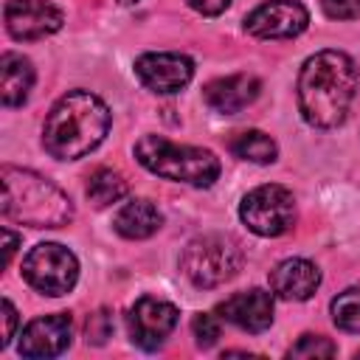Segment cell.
<instances>
[{
  "label": "cell",
  "mask_w": 360,
  "mask_h": 360,
  "mask_svg": "<svg viewBox=\"0 0 360 360\" xmlns=\"http://www.w3.org/2000/svg\"><path fill=\"white\" fill-rule=\"evenodd\" d=\"M107 129V104L87 90H70L51 107L42 127V143L45 152L59 160H79L104 141Z\"/></svg>",
  "instance_id": "cell-2"
},
{
  "label": "cell",
  "mask_w": 360,
  "mask_h": 360,
  "mask_svg": "<svg viewBox=\"0 0 360 360\" xmlns=\"http://www.w3.org/2000/svg\"><path fill=\"white\" fill-rule=\"evenodd\" d=\"M191 332H194V338H197V346L208 349V346H214L217 338H219V321H217L214 315L200 312V315H194V321H191Z\"/></svg>",
  "instance_id": "cell-22"
},
{
  "label": "cell",
  "mask_w": 360,
  "mask_h": 360,
  "mask_svg": "<svg viewBox=\"0 0 360 360\" xmlns=\"http://www.w3.org/2000/svg\"><path fill=\"white\" fill-rule=\"evenodd\" d=\"M118 3H135V0H118Z\"/></svg>",
  "instance_id": "cell-28"
},
{
  "label": "cell",
  "mask_w": 360,
  "mask_h": 360,
  "mask_svg": "<svg viewBox=\"0 0 360 360\" xmlns=\"http://www.w3.org/2000/svg\"><path fill=\"white\" fill-rule=\"evenodd\" d=\"M6 28L20 42L42 39L62 28L65 17L51 0H8L3 8Z\"/></svg>",
  "instance_id": "cell-10"
},
{
  "label": "cell",
  "mask_w": 360,
  "mask_h": 360,
  "mask_svg": "<svg viewBox=\"0 0 360 360\" xmlns=\"http://www.w3.org/2000/svg\"><path fill=\"white\" fill-rule=\"evenodd\" d=\"M70 315L56 312V315H45L31 321L22 329L20 338V354L22 357H56L70 346Z\"/></svg>",
  "instance_id": "cell-12"
},
{
  "label": "cell",
  "mask_w": 360,
  "mask_h": 360,
  "mask_svg": "<svg viewBox=\"0 0 360 360\" xmlns=\"http://www.w3.org/2000/svg\"><path fill=\"white\" fill-rule=\"evenodd\" d=\"M177 307L169 304V301H160V298H152V295H143L132 304L129 315H127V323H129V335L132 340L141 346V349H158L169 335L172 329L177 326Z\"/></svg>",
  "instance_id": "cell-9"
},
{
  "label": "cell",
  "mask_w": 360,
  "mask_h": 360,
  "mask_svg": "<svg viewBox=\"0 0 360 360\" xmlns=\"http://www.w3.org/2000/svg\"><path fill=\"white\" fill-rule=\"evenodd\" d=\"M262 84L256 76L250 73H233V76H222V79H214L202 87V98L205 104L214 110V112H222V115H233L239 110H245L248 104L256 101Z\"/></svg>",
  "instance_id": "cell-14"
},
{
  "label": "cell",
  "mask_w": 360,
  "mask_h": 360,
  "mask_svg": "<svg viewBox=\"0 0 360 360\" xmlns=\"http://www.w3.org/2000/svg\"><path fill=\"white\" fill-rule=\"evenodd\" d=\"M321 284V270L307 259H284L270 270V290L287 301H307Z\"/></svg>",
  "instance_id": "cell-15"
},
{
  "label": "cell",
  "mask_w": 360,
  "mask_h": 360,
  "mask_svg": "<svg viewBox=\"0 0 360 360\" xmlns=\"http://www.w3.org/2000/svg\"><path fill=\"white\" fill-rule=\"evenodd\" d=\"M135 76L152 93H180L194 76V62L183 53H143L135 59Z\"/></svg>",
  "instance_id": "cell-11"
},
{
  "label": "cell",
  "mask_w": 360,
  "mask_h": 360,
  "mask_svg": "<svg viewBox=\"0 0 360 360\" xmlns=\"http://www.w3.org/2000/svg\"><path fill=\"white\" fill-rule=\"evenodd\" d=\"M22 278L42 295H65L79 278V262L65 245L39 242L22 259Z\"/></svg>",
  "instance_id": "cell-6"
},
{
  "label": "cell",
  "mask_w": 360,
  "mask_h": 360,
  "mask_svg": "<svg viewBox=\"0 0 360 360\" xmlns=\"http://www.w3.org/2000/svg\"><path fill=\"white\" fill-rule=\"evenodd\" d=\"M307 22L309 14L298 0H270L248 14L245 28L259 39H290L298 37Z\"/></svg>",
  "instance_id": "cell-8"
},
{
  "label": "cell",
  "mask_w": 360,
  "mask_h": 360,
  "mask_svg": "<svg viewBox=\"0 0 360 360\" xmlns=\"http://www.w3.org/2000/svg\"><path fill=\"white\" fill-rule=\"evenodd\" d=\"M217 315L245 332H264L273 323V295L259 287L236 292L217 307Z\"/></svg>",
  "instance_id": "cell-13"
},
{
  "label": "cell",
  "mask_w": 360,
  "mask_h": 360,
  "mask_svg": "<svg viewBox=\"0 0 360 360\" xmlns=\"http://www.w3.org/2000/svg\"><path fill=\"white\" fill-rule=\"evenodd\" d=\"M338 352V346L329 340V338H323V335H304L295 346H290V357H332Z\"/></svg>",
  "instance_id": "cell-21"
},
{
  "label": "cell",
  "mask_w": 360,
  "mask_h": 360,
  "mask_svg": "<svg viewBox=\"0 0 360 360\" xmlns=\"http://www.w3.org/2000/svg\"><path fill=\"white\" fill-rule=\"evenodd\" d=\"M110 335H112V318H110L107 309H98L96 315L87 318V343L101 346Z\"/></svg>",
  "instance_id": "cell-23"
},
{
  "label": "cell",
  "mask_w": 360,
  "mask_h": 360,
  "mask_svg": "<svg viewBox=\"0 0 360 360\" xmlns=\"http://www.w3.org/2000/svg\"><path fill=\"white\" fill-rule=\"evenodd\" d=\"M14 326H17V309L8 298H3V338H0V346H8L11 338H14Z\"/></svg>",
  "instance_id": "cell-25"
},
{
  "label": "cell",
  "mask_w": 360,
  "mask_h": 360,
  "mask_svg": "<svg viewBox=\"0 0 360 360\" xmlns=\"http://www.w3.org/2000/svg\"><path fill=\"white\" fill-rule=\"evenodd\" d=\"M0 180H3L0 211L6 219L28 228H62L73 219L70 197L42 174L17 166H3Z\"/></svg>",
  "instance_id": "cell-3"
},
{
  "label": "cell",
  "mask_w": 360,
  "mask_h": 360,
  "mask_svg": "<svg viewBox=\"0 0 360 360\" xmlns=\"http://www.w3.org/2000/svg\"><path fill=\"white\" fill-rule=\"evenodd\" d=\"M135 158L143 169L158 177L188 183V186H211L219 177V160L214 152L200 146H180L163 135H143L135 143Z\"/></svg>",
  "instance_id": "cell-4"
},
{
  "label": "cell",
  "mask_w": 360,
  "mask_h": 360,
  "mask_svg": "<svg viewBox=\"0 0 360 360\" xmlns=\"http://www.w3.org/2000/svg\"><path fill=\"white\" fill-rule=\"evenodd\" d=\"M321 8L332 20H357L360 17V0H321Z\"/></svg>",
  "instance_id": "cell-24"
},
{
  "label": "cell",
  "mask_w": 360,
  "mask_h": 360,
  "mask_svg": "<svg viewBox=\"0 0 360 360\" xmlns=\"http://www.w3.org/2000/svg\"><path fill=\"white\" fill-rule=\"evenodd\" d=\"M242 248L222 233H205L186 245L180 270L197 287H219L231 281L242 267Z\"/></svg>",
  "instance_id": "cell-5"
},
{
  "label": "cell",
  "mask_w": 360,
  "mask_h": 360,
  "mask_svg": "<svg viewBox=\"0 0 360 360\" xmlns=\"http://www.w3.org/2000/svg\"><path fill=\"white\" fill-rule=\"evenodd\" d=\"M34 84V68L25 56L6 51L0 56V98L3 107H20Z\"/></svg>",
  "instance_id": "cell-16"
},
{
  "label": "cell",
  "mask_w": 360,
  "mask_h": 360,
  "mask_svg": "<svg viewBox=\"0 0 360 360\" xmlns=\"http://www.w3.org/2000/svg\"><path fill=\"white\" fill-rule=\"evenodd\" d=\"M231 152L242 160H250V163H273L278 155V146L270 135H264L259 129H248L231 141Z\"/></svg>",
  "instance_id": "cell-18"
},
{
  "label": "cell",
  "mask_w": 360,
  "mask_h": 360,
  "mask_svg": "<svg viewBox=\"0 0 360 360\" xmlns=\"http://www.w3.org/2000/svg\"><path fill=\"white\" fill-rule=\"evenodd\" d=\"M127 194V180L112 172V169H98L90 174L87 180V200L96 205V208H104V205H112L118 202L121 197Z\"/></svg>",
  "instance_id": "cell-19"
},
{
  "label": "cell",
  "mask_w": 360,
  "mask_h": 360,
  "mask_svg": "<svg viewBox=\"0 0 360 360\" xmlns=\"http://www.w3.org/2000/svg\"><path fill=\"white\" fill-rule=\"evenodd\" d=\"M163 217L149 200H129L112 219L115 231L127 239H146L160 228Z\"/></svg>",
  "instance_id": "cell-17"
},
{
  "label": "cell",
  "mask_w": 360,
  "mask_h": 360,
  "mask_svg": "<svg viewBox=\"0 0 360 360\" xmlns=\"http://www.w3.org/2000/svg\"><path fill=\"white\" fill-rule=\"evenodd\" d=\"M332 321L343 332H360V287H349L332 298Z\"/></svg>",
  "instance_id": "cell-20"
},
{
  "label": "cell",
  "mask_w": 360,
  "mask_h": 360,
  "mask_svg": "<svg viewBox=\"0 0 360 360\" xmlns=\"http://www.w3.org/2000/svg\"><path fill=\"white\" fill-rule=\"evenodd\" d=\"M3 239H6V264H8V262H11V256H14V250H17L20 236H17L11 228H3Z\"/></svg>",
  "instance_id": "cell-27"
},
{
  "label": "cell",
  "mask_w": 360,
  "mask_h": 360,
  "mask_svg": "<svg viewBox=\"0 0 360 360\" xmlns=\"http://www.w3.org/2000/svg\"><path fill=\"white\" fill-rule=\"evenodd\" d=\"M194 11H200V14H205V17H217V14H222L225 8H228V3L231 0H186Z\"/></svg>",
  "instance_id": "cell-26"
},
{
  "label": "cell",
  "mask_w": 360,
  "mask_h": 360,
  "mask_svg": "<svg viewBox=\"0 0 360 360\" xmlns=\"http://www.w3.org/2000/svg\"><path fill=\"white\" fill-rule=\"evenodd\" d=\"M360 70L343 51H318L298 73V110L307 124L329 129L338 127L357 93Z\"/></svg>",
  "instance_id": "cell-1"
},
{
  "label": "cell",
  "mask_w": 360,
  "mask_h": 360,
  "mask_svg": "<svg viewBox=\"0 0 360 360\" xmlns=\"http://www.w3.org/2000/svg\"><path fill=\"white\" fill-rule=\"evenodd\" d=\"M239 217L248 225V231H253L259 236H281L295 222L292 191L278 183L259 186V188L248 191L245 200L239 202Z\"/></svg>",
  "instance_id": "cell-7"
}]
</instances>
